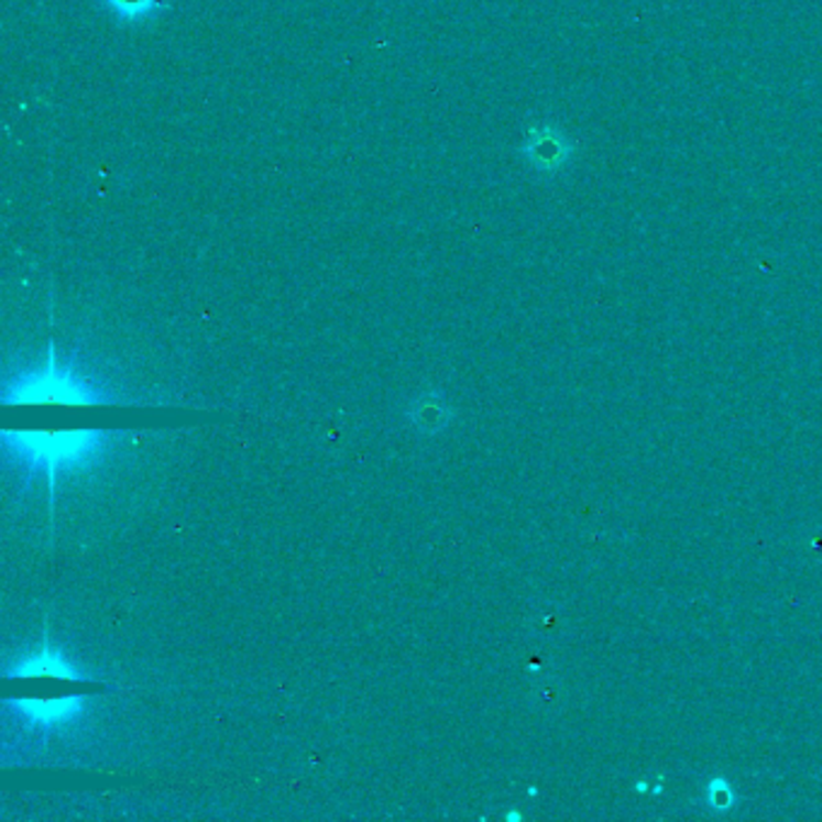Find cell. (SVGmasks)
Masks as SVG:
<instances>
[{
  "label": "cell",
  "instance_id": "cell-1",
  "mask_svg": "<svg viewBox=\"0 0 822 822\" xmlns=\"http://www.w3.org/2000/svg\"><path fill=\"white\" fill-rule=\"evenodd\" d=\"M6 445L18 449L20 459L34 465L48 468L56 473L61 465L80 463L99 453L105 445V435L99 432H70V435H6Z\"/></svg>",
  "mask_w": 822,
  "mask_h": 822
},
{
  "label": "cell",
  "instance_id": "cell-2",
  "mask_svg": "<svg viewBox=\"0 0 822 822\" xmlns=\"http://www.w3.org/2000/svg\"><path fill=\"white\" fill-rule=\"evenodd\" d=\"M15 710L30 721L32 726H56L66 724L73 716H78L83 710V698L70 700H52V702H36V700H20L15 702Z\"/></svg>",
  "mask_w": 822,
  "mask_h": 822
},
{
  "label": "cell",
  "instance_id": "cell-3",
  "mask_svg": "<svg viewBox=\"0 0 822 822\" xmlns=\"http://www.w3.org/2000/svg\"><path fill=\"white\" fill-rule=\"evenodd\" d=\"M530 157H534L540 167L558 169L569 157V143L565 141V135L555 133L552 129H542L534 141H530Z\"/></svg>",
  "mask_w": 822,
  "mask_h": 822
},
{
  "label": "cell",
  "instance_id": "cell-4",
  "mask_svg": "<svg viewBox=\"0 0 822 822\" xmlns=\"http://www.w3.org/2000/svg\"><path fill=\"white\" fill-rule=\"evenodd\" d=\"M20 676H58V678H80L68 661H63L58 649H40L32 659L22 661L18 668Z\"/></svg>",
  "mask_w": 822,
  "mask_h": 822
}]
</instances>
